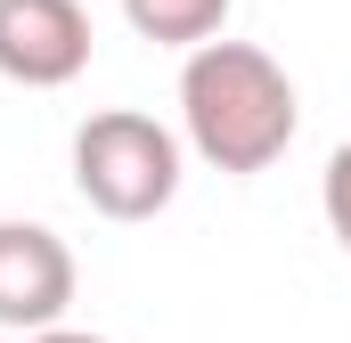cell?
Masks as SVG:
<instances>
[{"label":"cell","mask_w":351,"mask_h":343,"mask_svg":"<svg viewBox=\"0 0 351 343\" xmlns=\"http://www.w3.org/2000/svg\"><path fill=\"white\" fill-rule=\"evenodd\" d=\"M180 131L188 147L229 180H254L269 172L294 131H302V98L286 82V66L254 49V41H204L188 66H180Z\"/></svg>","instance_id":"obj_1"},{"label":"cell","mask_w":351,"mask_h":343,"mask_svg":"<svg viewBox=\"0 0 351 343\" xmlns=\"http://www.w3.org/2000/svg\"><path fill=\"white\" fill-rule=\"evenodd\" d=\"M74 188L106 221H156L180 196V131L139 106H106L74 131Z\"/></svg>","instance_id":"obj_2"},{"label":"cell","mask_w":351,"mask_h":343,"mask_svg":"<svg viewBox=\"0 0 351 343\" xmlns=\"http://www.w3.org/2000/svg\"><path fill=\"white\" fill-rule=\"evenodd\" d=\"M74 303V246L41 221H0V335H49Z\"/></svg>","instance_id":"obj_3"},{"label":"cell","mask_w":351,"mask_h":343,"mask_svg":"<svg viewBox=\"0 0 351 343\" xmlns=\"http://www.w3.org/2000/svg\"><path fill=\"white\" fill-rule=\"evenodd\" d=\"M90 8L82 0H0V82L66 90L90 66Z\"/></svg>","instance_id":"obj_4"},{"label":"cell","mask_w":351,"mask_h":343,"mask_svg":"<svg viewBox=\"0 0 351 343\" xmlns=\"http://www.w3.org/2000/svg\"><path fill=\"white\" fill-rule=\"evenodd\" d=\"M229 8H237V0H123V16H131L139 41H156V49H188V58H196L204 41H221Z\"/></svg>","instance_id":"obj_5"},{"label":"cell","mask_w":351,"mask_h":343,"mask_svg":"<svg viewBox=\"0 0 351 343\" xmlns=\"http://www.w3.org/2000/svg\"><path fill=\"white\" fill-rule=\"evenodd\" d=\"M319 213H327V237L351 254V139L327 156V172H319Z\"/></svg>","instance_id":"obj_6"},{"label":"cell","mask_w":351,"mask_h":343,"mask_svg":"<svg viewBox=\"0 0 351 343\" xmlns=\"http://www.w3.org/2000/svg\"><path fill=\"white\" fill-rule=\"evenodd\" d=\"M33 343H106V335H82V327H49V335H33Z\"/></svg>","instance_id":"obj_7"}]
</instances>
